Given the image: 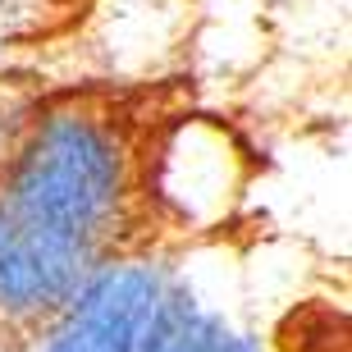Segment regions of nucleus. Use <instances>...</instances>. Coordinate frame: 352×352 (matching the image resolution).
Instances as JSON below:
<instances>
[{"label":"nucleus","mask_w":352,"mask_h":352,"mask_svg":"<svg viewBox=\"0 0 352 352\" xmlns=\"http://www.w3.org/2000/svg\"><path fill=\"white\" fill-rule=\"evenodd\" d=\"M138 192L124 124L96 105H55L28 119L0 165V210L28 229L110 256Z\"/></svg>","instance_id":"f257e3e1"},{"label":"nucleus","mask_w":352,"mask_h":352,"mask_svg":"<svg viewBox=\"0 0 352 352\" xmlns=\"http://www.w3.org/2000/svg\"><path fill=\"white\" fill-rule=\"evenodd\" d=\"M170 279L174 274L165 261L105 256L37 329V352H142Z\"/></svg>","instance_id":"f03ea898"},{"label":"nucleus","mask_w":352,"mask_h":352,"mask_svg":"<svg viewBox=\"0 0 352 352\" xmlns=\"http://www.w3.org/2000/svg\"><path fill=\"white\" fill-rule=\"evenodd\" d=\"M243 192V151L210 119H179L146 156V197L179 229H215Z\"/></svg>","instance_id":"7ed1b4c3"},{"label":"nucleus","mask_w":352,"mask_h":352,"mask_svg":"<svg viewBox=\"0 0 352 352\" xmlns=\"http://www.w3.org/2000/svg\"><path fill=\"white\" fill-rule=\"evenodd\" d=\"M224 334H229V320L215 307H206L192 288L170 279V293H165L156 320H151L142 352H215V343Z\"/></svg>","instance_id":"20e7f679"},{"label":"nucleus","mask_w":352,"mask_h":352,"mask_svg":"<svg viewBox=\"0 0 352 352\" xmlns=\"http://www.w3.org/2000/svg\"><path fill=\"white\" fill-rule=\"evenodd\" d=\"M215 352H270V348H265L256 334H234V329H229V334L215 343Z\"/></svg>","instance_id":"39448f33"},{"label":"nucleus","mask_w":352,"mask_h":352,"mask_svg":"<svg viewBox=\"0 0 352 352\" xmlns=\"http://www.w3.org/2000/svg\"><path fill=\"white\" fill-rule=\"evenodd\" d=\"M10 5H14V0H0V19H5V10H10Z\"/></svg>","instance_id":"423d86ee"}]
</instances>
